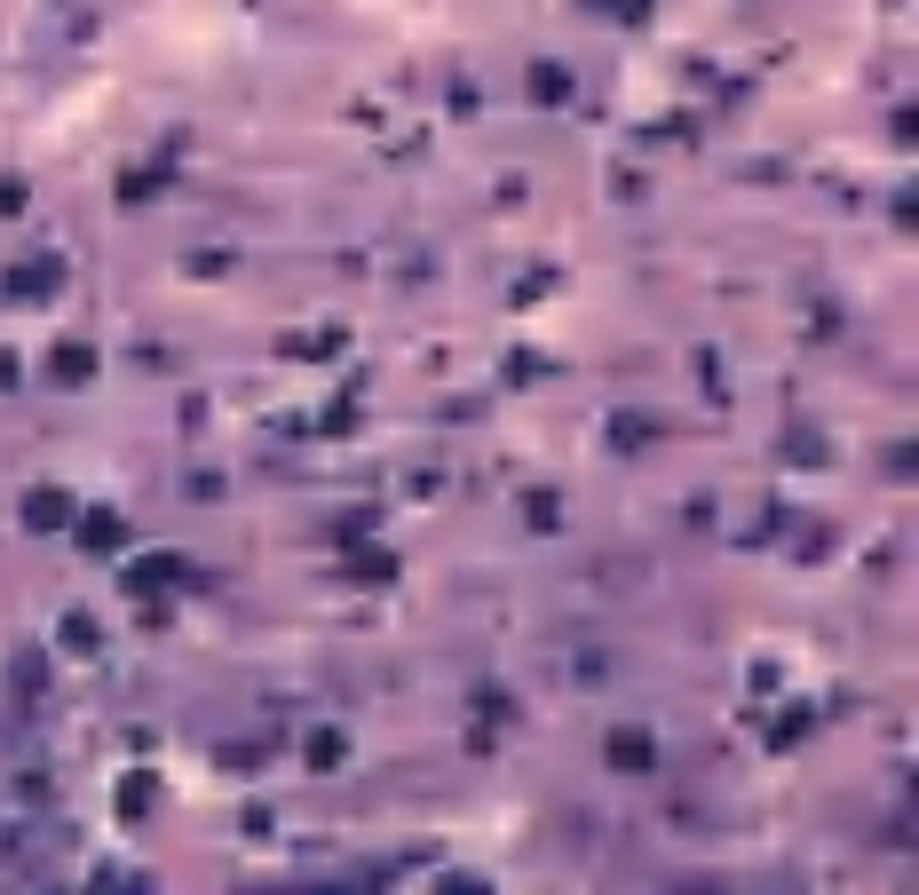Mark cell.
Segmentation results:
<instances>
[{"label": "cell", "instance_id": "8992f818", "mask_svg": "<svg viewBox=\"0 0 919 895\" xmlns=\"http://www.w3.org/2000/svg\"><path fill=\"white\" fill-rule=\"evenodd\" d=\"M302 761H310V777H333V769L349 761V737L342 729H310L302 737Z\"/></svg>", "mask_w": 919, "mask_h": 895}, {"label": "cell", "instance_id": "30bf717a", "mask_svg": "<svg viewBox=\"0 0 919 895\" xmlns=\"http://www.w3.org/2000/svg\"><path fill=\"white\" fill-rule=\"evenodd\" d=\"M152 801H159V784L143 777V769H135V777H119V816H143Z\"/></svg>", "mask_w": 919, "mask_h": 895}, {"label": "cell", "instance_id": "3957f363", "mask_svg": "<svg viewBox=\"0 0 919 895\" xmlns=\"http://www.w3.org/2000/svg\"><path fill=\"white\" fill-rule=\"evenodd\" d=\"M80 508H72V491H56V483H40V491H24V531H64Z\"/></svg>", "mask_w": 919, "mask_h": 895}, {"label": "cell", "instance_id": "9c48e42d", "mask_svg": "<svg viewBox=\"0 0 919 895\" xmlns=\"http://www.w3.org/2000/svg\"><path fill=\"white\" fill-rule=\"evenodd\" d=\"M342 350V333H285L278 341V357H333Z\"/></svg>", "mask_w": 919, "mask_h": 895}, {"label": "cell", "instance_id": "8fae6325", "mask_svg": "<svg viewBox=\"0 0 919 895\" xmlns=\"http://www.w3.org/2000/svg\"><path fill=\"white\" fill-rule=\"evenodd\" d=\"M167 183V167H135V175H119V207H143V198H152Z\"/></svg>", "mask_w": 919, "mask_h": 895}, {"label": "cell", "instance_id": "5b68a950", "mask_svg": "<svg viewBox=\"0 0 919 895\" xmlns=\"http://www.w3.org/2000/svg\"><path fill=\"white\" fill-rule=\"evenodd\" d=\"M48 381L56 388H87L95 381V350L87 341H56V350H48Z\"/></svg>", "mask_w": 919, "mask_h": 895}, {"label": "cell", "instance_id": "52a82bcc", "mask_svg": "<svg viewBox=\"0 0 919 895\" xmlns=\"http://www.w3.org/2000/svg\"><path fill=\"white\" fill-rule=\"evenodd\" d=\"M523 87H531V104H547V112H555V104H571V87H578V80H571L563 64H531Z\"/></svg>", "mask_w": 919, "mask_h": 895}, {"label": "cell", "instance_id": "6da1fadb", "mask_svg": "<svg viewBox=\"0 0 919 895\" xmlns=\"http://www.w3.org/2000/svg\"><path fill=\"white\" fill-rule=\"evenodd\" d=\"M603 761H610L618 777H650V769H658V745H650V729H610Z\"/></svg>", "mask_w": 919, "mask_h": 895}, {"label": "cell", "instance_id": "9a60e30c", "mask_svg": "<svg viewBox=\"0 0 919 895\" xmlns=\"http://www.w3.org/2000/svg\"><path fill=\"white\" fill-rule=\"evenodd\" d=\"M523 516L540 523V531H555V491H523Z\"/></svg>", "mask_w": 919, "mask_h": 895}, {"label": "cell", "instance_id": "7c38bea8", "mask_svg": "<svg viewBox=\"0 0 919 895\" xmlns=\"http://www.w3.org/2000/svg\"><path fill=\"white\" fill-rule=\"evenodd\" d=\"M349 579H357V586H380V579H397V555H380V547H365V555L349 563Z\"/></svg>", "mask_w": 919, "mask_h": 895}, {"label": "cell", "instance_id": "2e32d148", "mask_svg": "<svg viewBox=\"0 0 919 895\" xmlns=\"http://www.w3.org/2000/svg\"><path fill=\"white\" fill-rule=\"evenodd\" d=\"M0 215H24V183L17 175H0Z\"/></svg>", "mask_w": 919, "mask_h": 895}, {"label": "cell", "instance_id": "5bb4252c", "mask_svg": "<svg viewBox=\"0 0 919 895\" xmlns=\"http://www.w3.org/2000/svg\"><path fill=\"white\" fill-rule=\"evenodd\" d=\"M64 651H80V658L95 651V618H87V611H72V618H64Z\"/></svg>", "mask_w": 919, "mask_h": 895}, {"label": "cell", "instance_id": "ba28073f", "mask_svg": "<svg viewBox=\"0 0 919 895\" xmlns=\"http://www.w3.org/2000/svg\"><path fill=\"white\" fill-rule=\"evenodd\" d=\"M175 579H182L175 555H143V563L127 571V594H159V586H175Z\"/></svg>", "mask_w": 919, "mask_h": 895}, {"label": "cell", "instance_id": "e0dca14e", "mask_svg": "<svg viewBox=\"0 0 919 895\" xmlns=\"http://www.w3.org/2000/svg\"><path fill=\"white\" fill-rule=\"evenodd\" d=\"M618 17H626V24H643V17H650V0H618Z\"/></svg>", "mask_w": 919, "mask_h": 895}, {"label": "cell", "instance_id": "ac0fdd59", "mask_svg": "<svg viewBox=\"0 0 919 895\" xmlns=\"http://www.w3.org/2000/svg\"><path fill=\"white\" fill-rule=\"evenodd\" d=\"M0 388H17V357L9 350H0Z\"/></svg>", "mask_w": 919, "mask_h": 895}, {"label": "cell", "instance_id": "7a4b0ae2", "mask_svg": "<svg viewBox=\"0 0 919 895\" xmlns=\"http://www.w3.org/2000/svg\"><path fill=\"white\" fill-rule=\"evenodd\" d=\"M56 285H64V262H56V254H24V262L9 270V293H17V302H48Z\"/></svg>", "mask_w": 919, "mask_h": 895}, {"label": "cell", "instance_id": "277c9868", "mask_svg": "<svg viewBox=\"0 0 919 895\" xmlns=\"http://www.w3.org/2000/svg\"><path fill=\"white\" fill-rule=\"evenodd\" d=\"M80 547H87V555H119V547H127V516L119 508H87L80 516Z\"/></svg>", "mask_w": 919, "mask_h": 895}, {"label": "cell", "instance_id": "4fadbf2b", "mask_svg": "<svg viewBox=\"0 0 919 895\" xmlns=\"http://www.w3.org/2000/svg\"><path fill=\"white\" fill-rule=\"evenodd\" d=\"M650 436H658V428L635 420V413H618V420H610V444H618V452H635V444H650Z\"/></svg>", "mask_w": 919, "mask_h": 895}]
</instances>
